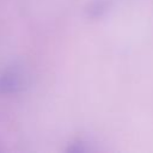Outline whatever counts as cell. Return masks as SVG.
Segmentation results:
<instances>
[{
	"instance_id": "obj_1",
	"label": "cell",
	"mask_w": 153,
	"mask_h": 153,
	"mask_svg": "<svg viewBox=\"0 0 153 153\" xmlns=\"http://www.w3.org/2000/svg\"><path fill=\"white\" fill-rule=\"evenodd\" d=\"M23 85V76L18 71H8L0 78V90L2 92H14Z\"/></svg>"
},
{
	"instance_id": "obj_2",
	"label": "cell",
	"mask_w": 153,
	"mask_h": 153,
	"mask_svg": "<svg viewBox=\"0 0 153 153\" xmlns=\"http://www.w3.org/2000/svg\"><path fill=\"white\" fill-rule=\"evenodd\" d=\"M106 8V4L104 1H96L88 7V14L91 17H99Z\"/></svg>"
}]
</instances>
